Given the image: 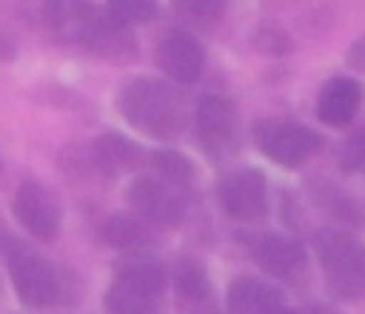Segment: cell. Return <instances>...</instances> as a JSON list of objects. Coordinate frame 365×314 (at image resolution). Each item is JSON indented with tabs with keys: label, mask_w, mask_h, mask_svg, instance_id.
I'll use <instances>...</instances> for the list:
<instances>
[{
	"label": "cell",
	"mask_w": 365,
	"mask_h": 314,
	"mask_svg": "<svg viewBox=\"0 0 365 314\" xmlns=\"http://www.w3.org/2000/svg\"><path fill=\"white\" fill-rule=\"evenodd\" d=\"M255 146H259L275 165L299 169L302 161H310V157L322 149V138H318L314 130H307V126H299V122H259Z\"/></svg>",
	"instance_id": "4"
},
{
	"label": "cell",
	"mask_w": 365,
	"mask_h": 314,
	"mask_svg": "<svg viewBox=\"0 0 365 314\" xmlns=\"http://www.w3.org/2000/svg\"><path fill=\"white\" fill-rule=\"evenodd\" d=\"M349 146H354L357 153H365V126H357V130H354V138H349Z\"/></svg>",
	"instance_id": "22"
},
{
	"label": "cell",
	"mask_w": 365,
	"mask_h": 314,
	"mask_svg": "<svg viewBox=\"0 0 365 314\" xmlns=\"http://www.w3.org/2000/svg\"><path fill=\"white\" fill-rule=\"evenodd\" d=\"M314 251H318V259H322V267H326V279H338V275H349V271H361L365 267V248L349 232H341V228L318 232Z\"/></svg>",
	"instance_id": "9"
},
{
	"label": "cell",
	"mask_w": 365,
	"mask_h": 314,
	"mask_svg": "<svg viewBox=\"0 0 365 314\" xmlns=\"http://www.w3.org/2000/svg\"><path fill=\"white\" fill-rule=\"evenodd\" d=\"M294 314H338L334 306H322V303H310V306H302V310H294Z\"/></svg>",
	"instance_id": "21"
},
{
	"label": "cell",
	"mask_w": 365,
	"mask_h": 314,
	"mask_svg": "<svg viewBox=\"0 0 365 314\" xmlns=\"http://www.w3.org/2000/svg\"><path fill=\"white\" fill-rule=\"evenodd\" d=\"M197 133L208 149H232L236 141V106L220 94L197 102Z\"/></svg>",
	"instance_id": "10"
},
{
	"label": "cell",
	"mask_w": 365,
	"mask_h": 314,
	"mask_svg": "<svg viewBox=\"0 0 365 314\" xmlns=\"http://www.w3.org/2000/svg\"><path fill=\"white\" fill-rule=\"evenodd\" d=\"M197 314H216V310H212V306H200V310H197Z\"/></svg>",
	"instance_id": "24"
},
{
	"label": "cell",
	"mask_w": 365,
	"mask_h": 314,
	"mask_svg": "<svg viewBox=\"0 0 365 314\" xmlns=\"http://www.w3.org/2000/svg\"><path fill=\"white\" fill-rule=\"evenodd\" d=\"M158 63L173 83H197L205 71V47L185 31H173L158 44Z\"/></svg>",
	"instance_id": "8"
},
{
	"label": "cell",
	"mask_w": 365,
	"mask_h": 314,
	"mask_svg": "<svg viewBox=\"0 0 365 314\" xmlns=\"http://www.w3.org/2000/svg\"><path fill=\"white\" fill-rule=\"evenodd\" d=\"M103 240L114 243L122 251H134V248H145L153 240V228L145 224L142 216H130V212H118V216H106L103 220Z\"/></svg>",
	"instance_id": "14"
},
{
	"label": "cell",
	"mask_w": 365,
	"mask_h": 314,
	"mask_svg": "<svg viewBox=\"0 0 365 314\" xmlns=\"http://www.w3.org/2000/svg\"><path fill=\"white\" fill-rule=\"evenodd\" d=\"M263 314H294V310H287V306H271V310H263Z\"/></svg>",
	"instance_id": "23"
},
{
	"label": "cell",
	"mask_w": 365,
	"mask_h": 314,
	"mask_svg": "<svg viewBox=\"0 0 365 314\" xmlns=\"http://www.w3.org/2000/svg\"><path fill=\"white\" fill-rule=\"evenodd\" d=\"M255 263L263 267L267 275H275V279H294V275L307 267V251H302V243H294L291 236H259L255 240Z\"/></svg>",
	"instance_id": "11"
},
{
	"label": "cell",
	"mask_w": 365,
	"mask_h": 314,
	"mask_svg": "<svg viewBox=\"0 0 365 314\" xmlns=\"http://www.w3.org/2000/svg\"><path fill=\"white\" fill-rule=\"evenodd\" d=\"M95 161L103 173H126L142 161V149H138L134 141H126L122 133H103L98 146H95Z\"/></svg>",
	"instance_id": "15"
},
{
	"label": "cell",
	"mask_w": 365,
	"mask_h": 314,
	"mask_svg": "<svg viewBox=\"0 0 365 314\" xmlns=\"http://www.w3.org/2000/svg\"><path fill=\"white\" fill-rule=\"evenodd\" d=\"M349 67H354V71H365V39H357V44L349 47Z\"/></svg>",
	"instance_id": "20"
},
{
	"label": "cell",
	"mask_w": 365,
	"mask_h": 314,
	"mask_svg": "<svg viewBox=\"0 0 365 314\" xmlns=\"http://www.w3.org/2000/svg\"><path fill=\"white\" fill-rule=\"evenodd\" d=\"M165 290V271L158 263H122L114 287L106 290V310L110 314H153Z\"/></svg>",
	"instance_id": "2"
},
{
	"label": "cell",
	"mask_w": 365,
	"mask_h": 314,
	"mask_svg": "<svg viewBox=\"0 0 365 314\" xmlns=\"http://www.w3.org/2000/svg\"><path fill=\"white\" fill-rule=\"evenodd\" d=\"M220 204L236 220H259L267 212V181L259 169H236L220 181Z\"/></svg>",
	"instance_id": "6"
},
{
	"label": "cell",
	"mask_w": 365,
	"mask_h": 314,
	"mask_svg": "<svg viewBox=\"0 0 365 314\" xmlns=\"http://www.w3.org/2000/svg\"><path fill=\"white\" fill-rule=\"evenodd\" d=\"M153 12H158V8H153L150 0H114V4L106 8V20H110L114 28H130V24L153 20Z\"/></svg>",
	"instance_id": "18"
},
{
	"label": "cell",
	"mask_w": 365,
	"mask_h": 314,
	"mask_svg": "<svg viewBox=\"0 0 365 314\" xmlns=\"http://www.w3.org/2000/svg\"><path fill=\"white\" fill-rule=\"evenodd\" d=\"M130 208L145 224H165V228L181 224V216H185V204L177 196V188H169L165 181H153V177H138L130 185Z\"/></svg>",
	"instance_id": "7"
},
{
	"label": "cell",
	"mask_w": 365,
	"mask_h": 314,
	"mask_svg": "<svg viewBox=\"0 0 365 314\" xmlns=\"http://www.w3.org/2000/svg\"><path fill=\"white\" fill-rule=\"evenodd\" d=\"M185 16H197V20H208V16L220 12V4H181Z\"/></svg>",
	"instance_id": "19"
},
{
	"label": "cell",
	"mask_w": 365,
	"mask_h": 314,
	"mask_svg": "<svg viewBox=\"0 0 365 314\" xmlns=\"http://www.w3.org/2000/svg\"><path fill=\"white\" fill-rule=\"evenodd\" d=\"M173 283H177V298H181L185 306H205L208 275H205V267H200L197 259H181L177 271H173Z\"/></svg>",
	"instance_id": "16"
},
{
	"label": "cell",
	"mask_w": 365,
	"mask_h": 314,
	"mask_svg": "<svg viewBox=\"0 0 365 314\" xmlns=\"http://www.w3.org/2000/svg\"><path fill=\"white\" fill-rule=\"evenodd\" d=\"M118 110L130 126H138L142 133L161 138V141L177 138L185 126V110H181L177 91H169L158 78H134V83H126L118 94Z\"/></svg>",
	"instance_id": "1"
},
{
	"label": "cell",
	"mask_w": 365,
	"mask_h": 314,
	"mask_svg": "<svg viewBox=\"0 0 365 314\" xmlns=\"http://www.w3.org/2000/svg\"><path fill=\"white\" fill-rule=\"evenodd\" d=\"M9 275L24 306H51L59 303V279L48 259L36 251H24L20 243H9Z\"/></svg>",
	"instance_id": "3"
},
{
	"label": "cell",
	"mask_w": 365,
	"mask_h": 314,
	"mask_svg": "<svg viewBox=\"0 0 365 314\" xmlns=\"http://www.w3.org/2000/svg\"><path fill=\"white\" fill-rule=\"evenodd\" d=\"M12 212H16V220L36 236V240L51 243L59 236V204H56V196H51V188L36 185V181H24V185L16 188V196H12Z\"/></svg>",
	"instance_id": "5"
},
{
	"label": "cell",
	"mask_w": 365,
	"mask_h": 314,
	"mask_svg": "<svg viewBox=\"0 0 365 314\" xmlns=\"http://www.w3.org/2000/svg\"><path fill=\"white\" fill-rule=\"evenodd\" d=\"M153 169H158L161 181H173V185H189L192 181V161L177 149H158L153 153Z\"/></svg>",
	"instance_id": "17"
},
{
	"label": "cell",
	"mask_w": 365,
	"mask_h": 314,
	"mask_svg": "<svg viewBox=\"0 0 365 314\" xmlns=\"http://www.w3.org/2000/svg\"><path fill=\"white\" fill-rule=\"evenodd\" d=\"M357 106H361V86H357L354 78H334V83H326L322 94H318V118H322L326 126H349L357 114Z\"/></svg>",
	"instance_id": "12"
},
{
	"label": "cell",
	"mask_w": 365,
	"mask_h": 314,
	"mask_svg": "<svg viewBox=\"0 0 365 314\" xmlns=\"http://www.w3.org/2000/svg\"><path fill=\"white\" fill-rule=\"evenodd\" d=\"M271 306H283V295L271 283H259L252 275H240L228 287V314H263Z\"/></svg>",
	"instance_id": "13"
}]
</instances>
